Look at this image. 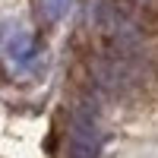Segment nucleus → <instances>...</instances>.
<instances>
[{
	"label": "nucleus",
	"mask_w": 158,
	"mask_h": 158,
	"mask_svg": "<svg viewBox=\"0 0 158 158\" xmlns=\"http://www.w3.org/2000/svg\"><path fill=\"white\" fill-rule=\"evenodd\" d=\"M63 6H67V0H41V13H44L48 22H57L60 13H63Z\"/></svg>",
	"instance_id": "2"
},
{
	"label": "nucleus",
	"mask_w": 158,
	"mask_h": 158,
	"mask_svg": "<svg viewBox=\"0 0 158 158\" xmlns=\"http://www.w3.org/2000/svg\"><path fill=\"white\" fill-rule=\"evenodd\" d=\"M127 3H136V6H155L158 0H127Z\"/></svg>",
	"instance_id": "3"
},
{
	"label": "nucleus",
	"mask_w": 158,
	"mask_h": 158,
	"mask_svg": "<svg viewBox=\"0 0 158 158\" xmlns=\"http://www.w3.org/2000/svg\"><path fill=\"white\" fill-rule=\"evenodd\" d=\"M89 70H92V79L108 92H123V89L139 82V70L133 63V54L111 51V54H101L95 60H89Z\"/></svg>",
	"instance_id": "1"
}]
</instances>
